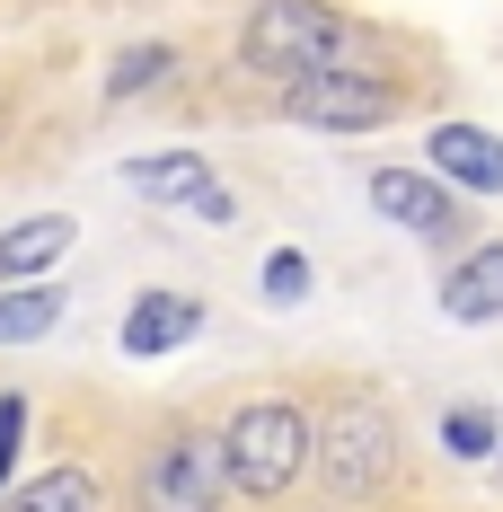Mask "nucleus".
I'll return each instance as SVG.
<instances>
[{
	"mask_svg": "<svg viewBox=\"0 0 503 512\" xmlns=\"http://www.w3.org/2000/svg\"><path fill=\"white\" fill-rule=\"evenodd\" d=\"M362 204L380 212V230H398V239H415V248H433V256H459L468 239H477L468 195L442 186L424 159H415V168H406V159H380V168L362 177Z\"/></svg>",
	"mask_w": 503,
	"mask_h": 512,
	"instance_id": "nucleus-6",
	"label": "nucleus"
},
{
	"mask_svg": "<svg viewBox=\"0 0 503 512\" xmlns=\"http://www.w3.org/2000/svg\"><path fill=\"white\" fill-rule=\"evenodd\" d=\"M433 301L451 327H503V239H468L459 256H442Z\"/></svg>",
	"mask_w": 503,
	"mask_h": 512,
	"instance_id": "nucleus-10",
	"label": "nucleus"
},
{
	"mask_svg": "<svg viewBox=\"0 0 503 512\" xmlns=\"http://www.w3.org/2000/svg\"><path fill=\"white\" fill-rule=\"evenodd\" d=\"M318 495L336 512H380L406 477V415L380 380H345L318 398Z\"/></svg>",
	"mask_w": 503,
	"mask_h": 512,
	"instance_id": "nucleus-2",
	"label": "nucleus"
},
{
	"mask_svg": "<svg viewBox=\"0 0 503 512\" xmlns=\"http://www.w3.org/2000/svg\"><path fill=\"white\" fill-rule=\"evenodd\" d=\"M230 62L248 80L292 89V80H318V71H398V45L336 0H256L230 36Z\"/></svg>",
	"mask_w": 503,
	"mask_h": 512,
	"instance_id": "nucleus-1",
	"label": "nucleus"
},
{
	"mask_svg": "<svg viewBox=\"0 0 503 512\" xmlns=\"http://www.w3.org/2000/svg\"><path fill=\"white\" fill-rule=\"evenodd\" d=\"M124 512H239L230 460H221V415H203V407L151 415L142 424V451H133Z\"/></svg>",
	"mask_w": 503,
	"mask_h": 512,
	"instance_id": "nucleus-4",
	"label": "nucleus"
},
{
	"mask_svg": "<svg viewBox=\"0 0 503 512\" xmlns=\"http://www.w3.org/2000/svg\"><path fill=\"white\" fill-rule=\"evenodd\" d=\"M256 292H265L274 309H301L309 292H318V265H309L301 248H274L265 265H256Z\"/></svg>",
	"mask_w": 503,
	"mask_h": 512,
	"instance_id": "nucleus-16",
	"label": "nucleus"
},
{
	"mask_svg": "<svg viewBox=\"0 0 503 512\" xmlns=\"http://www.w3.org/2000/svg\"><path fill=\"white\" fill-rule=\"evenodd\" d=\"M177 71H186V53H177V45H124L115 62H106V89H98V98H106V106L159 98V89H168Z\"/></svg>",
	"mask_w": 503,
	"mask_h": 512,
	"instance_id": "nucleus-15",
	"label": "nucleus"
},
{
	"mask_svg": "<svg viewBox=\"0 0 503 512\" xmlns=\"http://www.w3.org/2000/svg\"><path fill=\"white\" fill-rule=\"evenodd\" d=\"M424 168L459 186V195H503V133L486 124H433L424 133Z\"/></svg>",
	"mask_w": 503,
	"mask_h": 512,
	"instance_id": "nucleus-11",
	"label": "nucleus"
},
{
	"mask_svg": "<svg viewBox=\"0 0 503 512\" xmlns=\"http://www.w3.org/2000/svg\"><path fill=\"white\" fill-rule=\"evenodd\" d=\"M0 512H124V495L106 486V468L89 451H53L0 495Z\"/></svg>",
	"mask_w": 503,
	"mask_h": 512,
	"instance_id": "nucleus-8",
	"label": "nucleus"
},
{
	"mask_svg": "<svg viewBox=\"0 0 503 512\" xmlns=\"http://www.w3.org/2000/svg\"><path fill=\"white\" fill-rule=\"evenodd\" d=\"M71 248H80V221L71 212H18L0 230V283H53Z\"/></svg>",
	"mask_w": 503,
	"mask_h": 512,
	"instance_id": "nucleus-12",
	"label": "nucleus"
},
{
	"mask_svg": "<svg viewBox=\"0 0 503 512\" xmlns=\"http://www.w3.org/2000/svg\"><path fill=\"white\" fill-rule=\"evenodd\" d=\"M415 89H406V71H318V80H292L274 115L292 124V133H327V142H362V133H389Z\"/></svg>",
	"mask_w": 503,
	"mask_h": 512,
	"instance_id": "nucleus-5",
	"label": "nucleus"
},
{
	"mask_svg": "<svg viewBox=\"0 0 503 512\" xmlns=\"http://www.w3.org/2000/svg\"><path fill=\"white\" fill-rule=\"evenodd\" d=\"M115 186H124V195H142V204L195 212L203 195H212V186H230V177H221V159H203V151H186V142H168V151L115 159Z\"/></svg>",
	"mask_w": 503,
	"mask_h": 512,
	"instance_id": "nucleus-9",
	"label": "nucleus"
},
{
	"mask_svg": "<svg viewBox=\"0 0 503 512\" xmlns=\"http://www.w3.org/2000/svg\"><path fill=\"white\" fill-rule=\"evenodd\" d=\"M195 221H203V230H239V195H230V186H212V195L195 204Z\"/></svg>",
	"mask_w": 503,
	"mask_h": 512,
	"instance_id": "nucleus-18",
	"label": "nucleus"
},
{
	"mask_svg": "<svg viewBox=\"0 0 503 512\" xmlns=\"http://www.w3.org/2000/svg\"><path fill=\"white\" fill-rule=\"evenodd\" d=\"M203 327H212V301L159 283V292H133V309L115 318V345H124V362H168V354H186Z\"/></svg>",
	"mask_w": 503,
	"mask_h": 512,
	"instance_id": "nucleus-7",
	"label": "nucleus"
},
{
	"mask_svg": "<svg viewBox=\"0 0 503 512\" xmlns=\"http://www.w3.org/2000/svg\"><path fill=\"white\" fill-rule=\"evenodd\" d=\"M221 460H230V495L248 512H283L318 468V407L301 389H248L221 407Z\"/></svg>",
	"mask_w": 503,
	"mask_h": 512,
	"instance_id": "nucleus-3",
	"label": "nucleus"
},
{
	"mask_svg": "<svg viewBox=\"0 0 503 512\" xmlns=\"http://www.w3.org/2000/svg\"><path fill=\"white\" fill-rule=\"evenodd\" d=\"M495 477H503V451H495Z\"/></svg>",
	"mask_w": 503,
	"mask_h": 512,
	"instance_id": "nucleus-19",
	"label": "nucleus"
},
{
	"mask_svg": "<svg viewBox=\"0 0 503 512\" xmlns=\"http://www.w3.org/2000/svg\"><path fill=\"white\" fill-rule=\"evenodd\" d=\"M433 442H442V460L451 468H495L503 451V415L477 407V398H451V407L433 415Z\"/></svg>",
	"mask_w": 503,
	"mask_h": 512,
	"instance_id": "nucleus-13",
	"label": "nucleus"
},
{
	"mask_svg": "<svg viewBox=\"0 0 503 512\" xmlns=\"http://www.w3.org/2000/svg\"><path fill=\"white\" fill-rule=\"evenodd\" d=\"M18 460H27V389H0V495L27 477Z\"/></svg>",
	"mask_w": 503,
	"mask_h": 512,
	"instance_id": "nucleus-17",
	"label": "nucleus"
},
{
	"mask_svg": "<svg viewBox=\"0 0 503 512\" xmlns=\"http://www.w3.org/2000/svg\"><path fill=\"white\" fill-rule=\"evenodd\" d=\"M62 318H71V292L62 283H0V354L9 345H45Z\"/></svg>",
	"mask_w": 503,
	"mask_h": 512,
	"instance_id": "nucleus-14",
	"label": "nucleus"
}]
</instances>
